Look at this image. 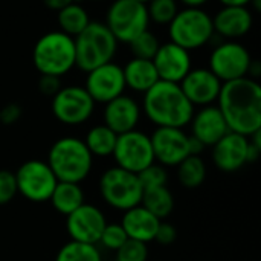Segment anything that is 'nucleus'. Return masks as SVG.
Instances as JSON below:
<instances>
[{"label":"nucleus","instance_id":"4","mask_svg":"<svg viewBox=\"0 0 261 261\" xmlns=\"http://www.w3.org/2000/svg\"><path fill=\"white\" fill-rule=\"evenodd\" d=\"M75 41L58 31L43 34L32 49V63L40 75L64 76L75 67Z\"/></svg>","mask_w":261,"mask_h":261},{"label":"nucleus","instance_id":"19","mask_svg":"<svg viewBox=\"0 0 261 261\" xmlns=\"http://www.w3.org/2000/svg\"><path fill=\"white\" fill-rule=\"evenodd\" d=\"M188 125L191 127L190 136L199 141L205 148H211L229 132L226 121L216 104L194 110Z\"/></svg>","mask_w":261,"mask_h":261},{"label":"nucleus","instance_id":"25","mask_svg":"<svg viewBox=\"0 0 261 261\" xmlns=\"http://www.w3.org/2000/svg\"><path fill=\"white\" fill-rule=\"evenodd\" d=\"M118 135L104 124L90 127L84 136V144L93 158H112Z\"/></svg>","mask_w":261,"mask_h":261},{"label":"nucleus","instance_id":"26","mask_svg":"<svg viewBox=\"0 0 261 261\" xmlns=\"http://www.w3.org/2000/svg\"><path fill=\"white\" fill-rule=\"evenodd\" d=\"M141 205L145 210H148L154 217L164 222L174 211L176 200L168 187H158V188L144 190Z\"/></svg>","mask_w":261,"mask_h":261},{"label":"nucleus","instance_id":"34","mask_svg":"<svg viewBox=\"0 0 261 261\" xmlns=\"http://www.w3.org/2000/svg\"><path fill=\"white\" fill-rule=\"evenodd\" d=\"M115 261H148V246L128 239L118 251H115Z\"/></svg>","mask_w":261,"mask_h":261},{"label":"nucleus","instance_id":"11","mask_svg":"<svg viewBox=\"0 0 261 261\" xmlns=\"http://www.w3.org/2000/svg\"><path fill=\"white\" fill-rule=\"evenodd\" d=\"M95 101L90 98L84 86H64L54 96L50 102L52 115L64 125L86 124L95 113Z\"/></svg>","mask_w":261,"mask_h":261},{"label":"nucleus","instance_id":"36","mask_svg":"<svg viewBox=\"0 0 261 261\" xmlns=\"http://www.w3.org/2000/svg\"><path fill=\"white\" fill-rule=\"evenodd\" d=\"M176 239H177V229L174 228V225L168 222H161L154 236V242L162 246H168V245H173Z\"/></svg>","mask_w":261,"mask_h":261},{"label":"nucleus","instance_id":"31","mask_svg":"<svg viewBox=\"0 0 261 261\" xmlns=\"http://www.w3.org/2000/svg\"><path fill=\"white\" fill-rule=\"evenodd\" d=\"M130 52L133 55V58H142V60H153V57L156 55L161 41L159 38L150 31H144L142 34H139L136 38H133L130 43Z\"/></svg>","mask_w":261,"mask_h":261},{"label":"nucleus","instance_id":"17","mask_svg":"<svg viewBox=\"0 0 261 261\" xmlns=\"http://www.w3.org/2000/svg\"><path fill=\"white\" fill-rule=\"evenodd\" d=\"M151 61L156 67L159 80L174 84H179L193 69L191 52L171 43L170 40L167 43H161Z\"/></svg>","mask_w":261,"mask_h":261},{"label":"nucleus","instance_id":"23","mask_svg":"<svg viewBox=\"0 0 261 261\" xmlns=\"http://www.w3.org/2000/svg\"><path fill=\"white\" fill-rule=\"evenodd\" d=\"M125 87L136 92V93H145L150 90L158 81V72L151 60H142V58H132L127 61L125 66H122Z\"/></svg>","mask_w":261,"mask_h":261},{"label":"nucleus","instance_id":"35","mask_svg":"<svg viewBox=\"0 0 261 261\" xmlns=\"http://www.w3.org/2000/svg\"><path fill=\"white\" fill-rule=\"evenodd\" d=\"M17 194L15 174L9 170H0V206L12 202Z\"/></svg>","mask_w":261,"mask_h":261},{"label":"nucleus","instance_id":"18","mask_svg":"<svg viewBox=\"0 0 261 261\" xmlns=\"http://www.w3.org/2000/svg\"><path fill=\"white\" fill-rule=\"evenodd\" d=\"M249 139L243 135L228 132L211 147L214 165L223 173H236L248 164Z\"/></svg>","mask_w":261,"mask_h":261},{"label":"nucleus","instance_id":"41","mask_svg":"<svg viewBox=\"0 0 261 261\" xmlns=\"http://www.w3.org/2000/svg\"><path fill=\"white\" fill-rule=\"evenodd\" d=\"M222 3V6H248L251 0H219Z\"/></svg>","mask_w":261,"mask_h":261},{"label":"nucleus","instance_id":"20","mask_svg":"<svg viewBox=\"0 0 261 261\" xmlns=\"http://www.w3.org/2000/svg\"><path fill=\"white\" fill-rule=\"evenodd\" d=\"M141 118V104L133 96H128L125 93L104 104L102 124L107 125L116 135H122L138 128Z\"/></svg>","mask_w":261,"mask_h":261},{"label":"nucleus","instance_id":"32","mask_svg":"<svg viewBox=\"0 0 261 261\" xmlns=\"http://www.w3.org/2000/svg\"><path fill=\"white\" fill-rule=\"evenodd\" d=\"M139 182L142 185V190L158 188V187H167L168 184V171L165 167H162L158 162H153L147 168H144L139 174Z\"/></svg>","mask_w":261,"mask_h":261},{"label":"nucleus","instance_id":"5","mask_svg":"<svg viewBox=\"0 0 261 261\" xmlns=\"http://www.w3.org/2000/svg\"><path fill=\"white\" fill-rule=\"evenodd\" d=\"M75 67L87 73L92 69L110 63L118 52V40L102 21L92 20L75 38Z\"/></svg>","mask_w":261,"mask_h":261},{"label":"nucleus","instance_id":"2","mask_svg":"<svg viewBox=\"0 0 261 261\" xmlns=\"http://www.w3.org/2000/svg\"><path fill=\"white\" fill-rule=\"evenodd\" d=\"M141 110L156 127L185 128L196 109L187 99L179 84L159 80L142 95Z\"/></svg>","mask_w":261,"mask_h":261},{"label":"nucleus","instance_id":"3","mask_svg":"<svg viewBox=\"0 0 261 261\" xmlns=\"http://www.w3.org/2000/svg\"><path fill=\"white\" fill-rule=\"evenodd\" d=\"M95 158L87 150L83 139L76 136H63L57 139L47 153V165L58 182H84L93 170Z\"/></svg>","mask_w":261,"mask_h":261},{"label":"nucleus","instance_id":"42","mask_svg":"<svg viewBox=\"0 0 261 261\" xmlns=\"http://www.w3.org/2000/svg\"><path fill=\"white\" fill-rule=\"evenodd\" d=\"M135 2H139V3H144V5H147L150 0H135Z\"/></svg>","mask_w":261,"mask_h":261},{"label":"nucleus","instance_id":"13","mask_svg":"<svg viewBox=\"0 0 261 261\" xmlns=\"http://www.w3.org/2000/svg\"><path fill=\"white\" fill-rule=\"evenodd\" d=\"M150 141L154 162L165 168H176L185 158L191 156V138L185 128L156 127Z\"/></svg>","mask_w":261,"mask_h":261},{"label":"nucleus","instance_id":"6","mask_svg":"<svg viewBox=\"0 0 261 261\" xmlns=\"http://www.w3.org/2000/svg\"><path fill=\"white\" fill-rule=\"evenodd\" d=\"M214 35L213 15L203 8H182L168 24L170 41L188 52L205 47Z\"/></svg>","mask_w":261,"mask_h":261},{"label":"nucleus","instance_id":"27","mask_svg":"<svg viewBox=\"0 0 261 261\" xmlns=\"http://www.w3.org/2000/svg\"><path fill=\"white\" fill-rule=\"evenodd\" d=\"M57 21H58L61 32L75 38L78 34H81L87 28V24L92 20H90L87 9L80 2H75L57 12Z\"/></svg>","mask_w":261,"mask_h":261},{"label":"nucleus","instance_id":"33","mask_svg":"<svg viewBox=\"0 0 261 261\" xmlns=\"http://www.w3.org/2000/svg\"><path fill=\"white\" fill-rule=\"evenodd\" d=\"M128 240L124 228L121 226V223H109L106 225L101 237H99V242L98 245H101L104 249L107 251H118L125 242Z\"/></svg>","mask_w":261,"mask_h":261},{"label":"nucleus","instance_id":"39","mask_svg":"<svg viewBox=\"0 0 261 261\" xmlns=\"http://www.w3.org/2000/svg\"><path fill=\"white\" fill-rule=\"evenodd\" d=\"M75 2H80V0H43L44 6L47 9H50V11H55V12L61 11L63 8H66V6H69L70 3H75Z\"/></svg>","mask_w":261,"mask_h":261},{"label":"nucleus","instance_id":"43","mask_svg":"<svg viewBox=\"0 0 261 261\" xmlns=\"http://www.w3.org/2000/svg\"><path fill=\"white\" fill-rule=\"evenodd\" d=\"M86 2H93V3H96V2H104V0H86Z\"/></svg>","mask_w":261,"mask_h":261},{"label":"nucleus","instance_id":"14","mask_svg":"<svg viewBox=\"0 0 261 261\" xmlns=\"http://www.w3.org/2000/svg\"><path fill=\"white\" fill-rule=\"evenodd\" d=\"M84 89L95 104H107L109 101L125 93V80L122 66L115 61L98 66L86 73Z\"/></svg>","mask_w":261,"mask_h":261},{"label":"nucleus","instance_id":"28","mask_svg":"<svg viewBox=\"0 0 261 261\" xmlns=\"http://www.w3.org/2000/svg\"><path fill=\"white\" fill-rule=\"evenodd\" d=\"M176 173L177 180L184 188L196 190L203 185L208 170L202 156H188L176 167Z\"/></svg>","mask_w":261,"mask_h":261},{"label":"nucleus","instance_id":"38","mask_svg":"<svg viewBox=\"0 0 261 261\" xmlns=\"http://www.w3.org/2000/svg\"><path fill=\"white\" fill-rule=\"evenodd\" d=\"M21 113H23V110L18 104H15V102L6 104L0 109V122L3 125H12L21 118Z\"/></svg>","mask_w":261,"mask_h":261},{"label":"nucleus","instance_id":"22","mask_svg":"<svg viewBox=\"0 0 261 261\" xmlns=\"http://www.w3.org/2000/svg\"><path fill=\"white\" fill-rule=\"evenodd\" d=\"M162 220L154 217L142 205H138L124 211L119 223L128 239L148 245L150 242H154V236Z\"/></svg>","mask_w":261,"mask_h":261},{"label":"nucleus","instance_id":"8","mask_svg":"<svg viewBox=\"0 0 261 261\" xmlns=\"http://www.w3.org/2000/svg\"><path fill=\"white\" fill-rule=\"evenodd\" d=\"M104 24L118 43L128 44L133 38L148 29L150 18L144 3L135 0H113L107 9Z\"/></svg>","mask_w":261,"mask_h":261},{"label":"nucleus","instance_id":"9","mask_svg":"<svg viewBox=\"0 0 261 261\" xmlns=\"http://www.w3.org/2000/svg\"><path fill=\"white\" fill-rule=\"evenodd\" d=\"M252 61V55L245 44L237 40H222L210 54L208 69L222 83H228L248 76Z\"/></svg>","mask_w":261,"mask_h":261},{"label":"nucleus","instance_id":"29","mask_svg":"<svg viewBox=\"0 0 261 261\" xmlns=\"http://www.w3.org/2000/svg\"><path fill=\"white\" fill-rule=\"evenodd\" d=\"M55 261H102V254L98 245L69 240L58 249Z\"/></svg>","mask_w":261,"mask_h":261},{"label":"nucleus","instance_id":"7","mask_svg":"<svg viewBox=\"0 0 261 261\" xmlns=\"http://www.w3.org/2000/svg\"><path fill=\"white\" fill-rule=\"evenodd\" d=\"M98 190L104 203L121 213L141 205L144 193L138 174L116 165L107 168L101 174Z\"/></svg>","mask_w":261,"mask_h":261},{"label":"nucleus","instance_id":"10","mask_svg":"<svg viewBox=\"0 0 261 261\" xmlns=\"http://www.w3.org/2000/svg\"><path fill=\"white\" fill-rule=\"evenodd\" d=\"M14 174L18 194L34 203L49 202L58 184V179L47 162L41 159H29L23 162Z\"/></svg>","mask_w":261,"mask_h":261},{"label":"nucleus","instance_id":"15","mask_svg":"<svg viewBox=\"0 0 261 261\" xmlns=\"http://www.w3.org/2000/svg\"><path fill=\"white\" fill-rule=\"evenodd\" d=\"M106 225V214L93 203L84 202L80 208L66 216V232L73 242L98 245Z\"/></svg>","mask_w":261,"mask_h":261},{"label":"nucleus","instance_id":"21","mask_svg":"<svg viewBox=\"0 0 261 261\" xmlns=\"http://www.w3.org/2000/svg\"><path fill=\"white\" fill-rule=\"evenodd\" d=\"M214 34L222 40H240L254 26V14L248 6H222L213 17Z\"/></svg>","mask_w":261,"mask_h":261},{"label":"nucleus","instance_id":"37","mask_svg":"<svg viewBox=\"0 0 261 261\" xmlns=\"http://www.w3.org/2000/svg\"><path fill=\"white\" fill-rule=\"evenodd\" d=\"M61 78L52 76V75H40L38 80V90L46 96H54L61 89Z\"/></svg>","mask_w":261,"mask_h":261},{"label":"nucleus","instance_id":"12","mask_svg":"<svg viewBox=\"0 0 261 261\" xmlns=\"http://www.w3.org/2000/svg\"><path fill=\"white\" fill-rule=\"evenodd\" d=\"M112 158L116 167L139 174L144 168L154 162L150 135L138 128L118 135Z\"/></svg>","mask_w":261,"mask_h":261},{"label":"nucleus","instance_id":"16","mask_svg":"<svg viewBox=\"0 0 261 261\" xmlns=\"http://www.w3.org/2000/svg\"><path fill=\"white\" fill-rule=\"evenodd\" d=\"M179 86L196 109L216 104L223 83L208 67H193Z\"/></svg>","mask_w":261,"mask_h":261},{"label":"nucleus","instance_id":"40","mask_svg":"<svg viewBox=\"0 0 261 261\" xmlns=\"http://www.w3.org/2000/svg\"><path fill=\"white\" fill-rule=\"evenodd\" d=\"M180 2L185 8H203L210 0H177Z\"/></svg>","mask_w":261,"mask_h":261},{"label":"nucleus","instance_id":"30","mask_svg":"<svg viewBox=\"0 0 261 261\" xmlns=\"http://www.w3.org/2000/svg\"><path fill=\"white\" fill-rule=\"evenodd\" d=\"M145 8L150 21L161 26H168L180 9L177 0H150Z\"/></svg>","mask_w":261,"mask_h":261},{"label":"nucleus","instance_id":"24","mask_svg":"<svg viewBox=\"0 0 261 261\" xmlns=\"http://www.w3.org/2000/svg\"><path fill=\"white\" fill-rule=\"evenodd\" d=\"M49 202L58 214L66 217L86 202V194L81 184L58 182Z\"/></svg>","mask_w":261,"mask_h":261},{"label":"nucleus","instance_id":"1","mask_svg":"<svg viewBox=\"0 0 261 261\" xmlns=\"http://www.w3.org/2000/svg\"><path fill=\"white\" fill-rule=\"evenodd\" d=\"M216 106L229 132L249 138L261 130V86L258 80L243 76L223 83Z\"/></svg>","mask_w":261,"mask_h":261}]
</instances>
